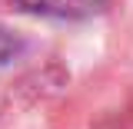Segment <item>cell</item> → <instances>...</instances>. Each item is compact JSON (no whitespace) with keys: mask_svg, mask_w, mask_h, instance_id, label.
<instances>
[{"mask_svg":"<svg viewBox=\"0 0 133 129\" xmlns=\"http://www.w3.org/2000/svg\"><path fill=\"white\" fill-rule=\"evenodd\" d=\"M20 10L40 17H60V20H77V17H90L103 7V0H14Z\"/></svg>","mask_w":133,"mask_h":129,"instance_id":"1","label":"cell"},{"mask_svg":"<svg viewBox=\"0 0 133 129\" xmlns=\"http://www.w3.org/2000/svg\"><path fill=\"white\" fill-rule=\"evenodd\" d=\"M17 50H20V40H17L10 30H3V27H0V66L7 63V60H14Z\"/></svg>","mask_w":133,"mask_h":129,"instance_id":"2","label":"cell"}]
</instances>
